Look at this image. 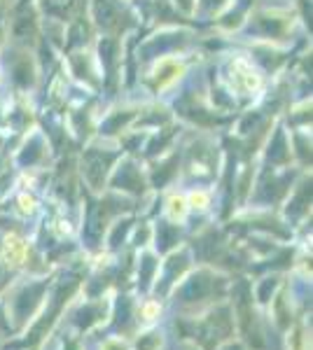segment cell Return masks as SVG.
<instances>
[{
  "instance_id": "1",
  "label": "cell",
  "mask_w": 313,
  "mask_h": 350,
  "mask_svg": "<svg viewBox=\"0 0 313 350\" xmlns=\"http://www.w3.org/2000/svg\"><path fill=\"white\" fill-rule=\"evenodd\" d=\"M203 295H208V280H206V275H197V278H192L190 283L185 285V290H183V297L185 299H201Z\"/></svg>"
}]
</instances>
